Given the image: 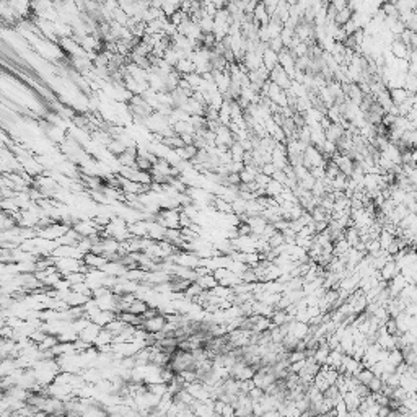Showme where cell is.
Returning <instances> with one entry per match:
<instances>
[{
	"label": "cell",
	"instance_id": "ac0fdd59",
	"mask_svg": "<svg viewBox=\"0 0 417 417\" xmlns=\"http://www.w3.org/2000/svg\"><path fill=\"white\" fill-rule=\"evenodd\" d=\"M383 386H385L383 380H381L380 376H373V378L368 381L367 388H368L370 393L375 394V393H381V390H383Z\"/></svg>",
	"mask_w": 417,
	"mask_h": 417
},
{
	"label": "cell",
	"instance_id": "5bb4252c",
	"mask_svg": "<svg viewBox=\"0 0 417 417\" xmlns=\"http://www.w3.org/2000/svg\"><path fill=\"white\" fill-rule=\"evenodd\" d=\"M197 26H199L202 34H210L213 31V18L202 15V17L197 20Z\"/></svg>",
	"mask_w": 417,
	"mask_h": 417
},
{
	"label": "cell",
	"instance_id": "277c9868",
	"mask_svg": "<svg viewBox=\"0 0 417 417\" xmlns=\"http://www.w3.org/2000/svg\"><path fill=\"white\" fill-rule=\"evenodd\" d=\"M390 52L393 55L394 59H399V60H408L409 59V54H411V49L406 46L403 41H399L398 38L394 39L393 43L390 44Z\"/></svg>",
	"mask_w": 417,
	"mask_h": 417
},
{
	"label": "cell",
	"instance_id": "3957f363",
	"mask_svg": "<svg viewBox=\"0 0 417 417\" xmlns=\"http://www.w3.org/2000/svg\"><path fill=\"white\" fill-rule=\"evenodd\" d=\"M82 261L88 271H101L104 264L108 262V259L104 256H100V254H95V253H86L82 258Z\"/></svg>",
	"mask_w": 417,
	"mask_h": 417
},
{
	"label": "cell",
	"instance_id": "7402d4cb",
	"mask_svg": "<svg viewBox=\"0 0 417 417\" xmlns=\"http://www.w3.org/2000/svg\"><path fill=\"white\" fill-rule=\"evenodd\" d=\"M213 417H223V416H220V414H213Z\"/></svg>",
	"mask_w": 417,
	"mask_h": 417
},
{
	"label": "cell",
	"instance_id": "ba28073f",
	"mask_svg": "<svg viewBox=\"0 0 417 417\" xmlns=\"http://www.w3.org/2000/svg\"><path fill=\"white\" fill-rule=\"evenodd\" d=\"M380 277H381V281H385V282H390L391 279H393L396 274H399V267L396 266V262L393 261V259H391V261H388L385 264L383 267L380 269Z\"/></svg>",
	"mask_w": 417,
	"mask_h": 417
},
{
	"label": "cell",
	"instance_id": "7c38bea8",
	"mask_svg": "<svg viewBox=\"0 0 417 417\" xmlns=\"http://www.w3.org/2000/svg\"><path fill=\"white\" fill-rule=\"evenodd\" d=\"M258 173H259L258 168L248 165V166L243 168V170L238 173V175H240V181L243 182V184H250V182H253L254 180H256Z\"/></svg>",
	"mask_w": 417,
	"mask_h": 417
},
{
	"label": "cell",
	"instance_id": "7a4b0ae2",
	"mask_svg": "<svg viewBox=\"0 0 417 417\" xmlns=\"http://www.w3.org/2000/svg\"><path fill=\"white\" fill-rule=\"evenodd\" d=\"M166 316L165 314H161V313H158L156 314V316H154V318H149V319H144V321H142V324H140V329H144L145 333H149V334H160L161 331H163V328L166 326Z\"/></svg>",
	"mask_w": 417,
	"mask_h": 417
},
{
	"label": "cell",
	"instance_id": "44dd1931",
	"mask_svg": "<svg viewBox=\"0 0 417 417\" xmlns=\"http://www.w3.org/2000/svg\"><path fill=\"white\" fill-rule=\"evenodd\" d=\"M106 417H123V414L118 413V411H108V414H106Z\"/></svg>",
	"mask_w": 417,
	"mask_h": 417
},
{
	"label": "cell",
	"instance_id": "5b68a950",
	"mask_svg": "<svg viewBox=\"0 0 417 417\" xmlns=\"http://www.w3.org/2000/svg\"><path fill=\"white\" fill-rule=\"evenodd\" d=\"M103 328H100L98 324H95V323H90L88 326H85L82 331L78 333V339L80 340H83V342H86L88 345H93V342H95V339H96V336L100 334V331Z\"/></svg>",
	"mask_w": 417,
	"mask_h": 417
},
{
	"label": "cell",
	"instance_id": "8992f818",
	"mask_svg": "<svg viewBox=\"0 0 417 417\" xmlns=\"http://www.w3.org/2000/svg\"><path fill=\"white\" fill-rule=\"evenodd\" d=\"M344 135H345V130L340 124H331L326 130H324V137H326V140L333 142V144H338Z\"/></svg>",
	"mask_w": 417,
	"mask_h": 417
},
{
	"label": "cell",
	"instance_id": "8fae6325",
	"mask_svg": "<svg viewBox=\"0 0 417 417\" xmlns=\"http://www.w3.org/2000/svg\"><path fill=\"white\" fill-rule=\"evenodd\" d=\"M388 95H390L391 103H393L394 106H399L401 103H404V101L411 96L404 88H393V90H388Z\"/></svg>",
	"mask_w": 417,
	"mask_h": 417
},
{
	"label": "cell",
	"instance_id": "ffe728a7",
	"mask_svg": "<svg viewBox=\"0 0 417 417\" xmlns=\"http://www.w3.org/2000/svg\"><path fill=\"white\" fill-rule=\"evenodd\" d=\"M331 5V7L336 10V12H340V10H344L345 7H347V2H344V0H339V2H333V3H329Z\"/></svg>",
	"mask_w": 417,
	"mask_h": 417
},
{
	"label": "cell",
	"instance_id": "9c48e42d",
	"mask_svg": "<svg viewBox=\"0 0 417 417\" xmlns=\"http://www.w3.org/2000/svg\"><path fill=\"white\" fill-rule=\"evenodd\" d=\"M196 284L199 286L204 292H210L212 288H215L218 284L213 277V274H204V276H199L196 279Z\"/></svg>",
	"mask_w": 417,
	"mask_h": 417
},
{
	"label": "cell",
	"instance_id": "2e32d148",
	"mask_svg": "<svg viewBox=\"0 0 417 417\" xmlns=\"http://www.w3.org/2000/svg\"><path fill=\"white\" fill-rule=\"evenodd\" d=\"M228 154H230V156H232V161H241V163H243L245 150H243V147L238 144L236 140H235V144H233L230 149H228Z\"/></svg>",
	"mask_w": 417,
	"mask_h": 417
},
{
	"label": "cell",
	"instance_id": "52a82bcc",
	"mask_svg": "<svg viewBox=\"0 0 417 417\" xmlns=\"http://www.w3.org/2000/svg\"><path fill=\"white\" fill-rule=\"evenodd\" d=\"M261 59H262V67L267 69L269 72H271L272 69H276L279 65V54L274 52V51H271L269 48L262 52Z\"/></svg>",
	"mask_w": 417,
	"mask_h": 417
},
{
	"label": "cell",
	"instance_id": "6da1fadb",
	"mask_svg": "<svg viewBox=\"0 0 417 417\" xmlns=\"http://www.w3.org/2000/svg\"><path fill=\"white\" fill-rule=\"evenodd\" d=\"M324 165H326V160H324V156L321 155V152H319L316 147L308 145L303 152V166L307 168V170H312L314 166H324Z\"/></svg>",
	"mask_w": 417,
	"mask_h": 417
},
{
	"label": "cell",
	"instance_id": "9a60e30c",
	"mask_svg": "<svg viewBox=\"0 0 417 417\" xmlns=\"http://www.w3.org/2000/svg\"><path fill=\"white\" fill-rule=\"evenodd\" d=\"M352 10H349L347 7H345L344 10H340V12H338V15H336V20H334V23L338 25L339 28H342L345 23L347 22H350V18H352Z\"/></svg>",
	"mask_w": 417,
	"mask_h": 417
},
{
	"label": "cell",
	"instance_id": "d6986e66",
	"mask_svg": "<svg viewBox=\"0 0 417 417\" xmlns=\"http://www.w3.org/2000/svg\"><path fill=\"white\" fill-rule=\"evenodd\" d=\"M373 376H375V375L372 373V370H370V368H362L357 375H355V378H357V381H359L360 385L367 386V385H368V381L372 380Z\"/></svg>",
	"mask_w": 417,
	"mask_h": 417
},
{
	"label": "cell",
	"instance_id": "e0dca14e",
	"mask_svg": "<svg viewBox=\"0 0 417 417\" xmlns=\"http://www.w3.org/2000/svg\"><path fill=\"white\" fill-rule=\"evenodd\" d=\"M180 5H181V2H161L160 10L166 18H170L173 13H176L178 10H180Z\"/></svg>",
	"mask_w": 417,
	"mask_h": 417
},
{
	"label": "cell",
	"instance_id": "4fadbf2b",
	"mask_svg": "<svg viewBox=\"0 0 417 417\" xmlns=\"http://www.w3.org/2000/svg\"><path fill=\"white\" fill-rule=\"evenodd\" d=\"M147 310H149V303L145 302V300H140V298H135L134 302H132L129 305V308H127V312L132 313V314H137V316H142Z\"/></svg>",
	"mask_w": 417,
	"mask_h": 417
},
{
	"label": "cell",
	"instance_id": "30bf717a",
	"mask_svg": "<svg viewBox=\"0 0 417 417\" xmlns=\"http://www.w3.org/2000/svg\"><path fill=\"white\" fill-rule=\"evenodd\" d=\"M113 319H116V313H113V312H103V310H101V312L98 314H95V316L91 318L90 321L95 323V324H98L100 328H104V326H108V324L113 321Z\"/></svg>",
	"mask_w": 417,
	"mask_h": 417
}]
</instances>
